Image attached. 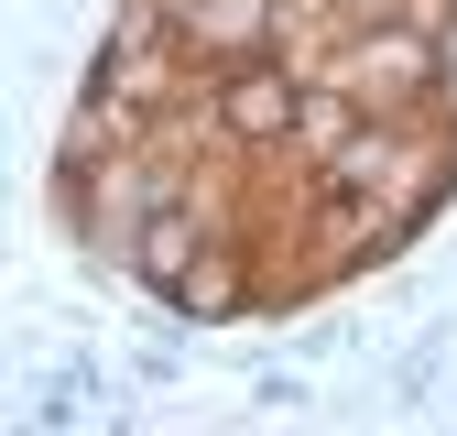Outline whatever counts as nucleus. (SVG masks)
<instances>
[{"label":"nucleus","mask_w":457,"mask_h":436,"mask_svg":"<svg viewBox=\"0 0 457 436\" xmlns=\"http://www.w3.org/2000/svg\"><path fill=\"white\" fill-rule=\"evenodd\" d=\"M207 121H218V142H240V153H295L305 66H295V54H240V66H218L207 77Z\"/></svg>","instance_id":"obj_1"},{"label":"nucleus","mask_w":457,"mask_h":436,"mask_svg":"<svg viewBox=\"0 0 457 436\" xmlns=\"http://www.w3.org/2000/svg\"><path fill=\"white\" fill-rule=\"evenodd\" d=\"M251 306H262V284H251V262H240V251H218V240H207V251L186 262V284L163 295V316H175V327H240Z\"/></svg>","instance_id":"obj_2"},{"label":"nucleus","mask_w":457,"mask_h":436,"mask_svg":"<svg viewBox=\"0 0 457 436\" xmlns=\"http://www.w3.org/2000/svg\"><path fill=\"white\" fill-rule=\"evenodd\" d=\"M305 404H316L305 371H262V382H251V415H305Z\"/></svg>","instance_id":"obj_3"}]
</instances>
